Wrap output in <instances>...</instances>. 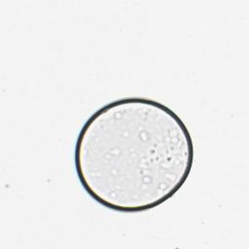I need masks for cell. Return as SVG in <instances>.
<instances>
[{
  "label": "cell",
  "mask_w": 249,
  "mask_h": 249,
  "mask_svg": "<svg viewBox=\"0 0 249 249\" xmlns=\"http://www.w3.org/2000/svg\"><path fill=\"white\" fill-rule=\"evenodd\" d=\"M74 160L91 198L115 211L141 212L181 189L193 166L194 145L171 109L149 98L126 97L89 118Z\"/></svg>",
  "instance_id": "6da1fadb"
}]
</instances>
